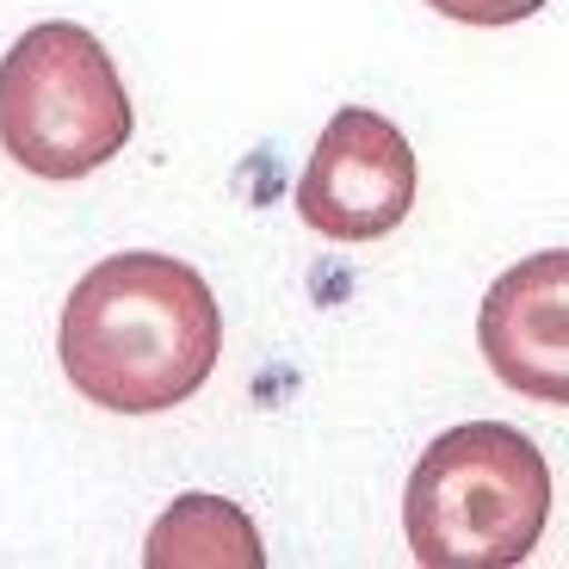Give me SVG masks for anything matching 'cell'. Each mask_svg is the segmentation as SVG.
Returning <instances> with one entry per match:
<instances>
[{
    "label": "cell",
    "instance_id": "cell-7",
    "mask_svg": "<svg viewBox=\"0 0 569 569\" xmlns=\"http://www.w3.org/2000/svg\"><path fill=\"white\" fill-rule=\"evenodd\" d=\"M421 7H433L440 19H458V26H520V19H532L545 7V0H421Z\"/></svg>",
    "mask_w": 569,
    "mask_h": 569
},
{
    "label": "cell",
    "instance_id": "cell-1",
    "mask_svg": "<svg viewBox=\"0 0 569 569\" xmlns=\"http://www.w3.org/2000/svg\"><path fill=\"white\" fill-rule=\"evenodd\" d=\"M62 378L106 415L192 402L223 353V303L173 254H106L74 279L57 328Z\"/></svg>",
    "mask_w": 569,
    "mask_h": 569
},
{
    "label": "cell",
    "instance_id": "cell-6",
    "mask_svg": "<svg viewBox=\"0 0 569 569\" xmlns=\"http://www.w3.org/2000/svg\"><path fill=\"white\" fill-rule=\"evenodd\" d=\"M149 569H267L254 520L223 496H180L142 545Z\"/></svg>",
    "mask_w": 569,
    "mask_h": 569
},
{
    "label": "cell",
    "instance_id": "cell-5",
    "mask_svg": "<svg viewBox=\"0 0 569 569\" xmlns=\"http://www.w3.org/2000/svg\"><path fill=\"white\" fill-rule=\"evenodd\" d=\"M477 347L513 397L569 409V248H545L483 291Z\"/></svg>",
    "mask_w": 569,
    "mask_h": 569
},
{
    "label": "cell",
    "instance_id": "cell-3",
    "mask_svg": "<svg viewBox=\"0 0 569 569\" xmlns=\"http://www.w3.org/2000/svg\"><path fill=\"white\" fill-rule=\"evenodd\" d=\"M137 112L112 50L74 19H43L0 57V149L38 180H87L124 156Z\"/></svg>",
    "mask_w": 569,
    "mask_h": 569
},
{
    "label": "cell",
    "instance_id": "cell-4",
    "mask_svg": "<svg viewBox=\"0 0 569 569\" xmlns=\"http://www.w3.org/2000/svg\"><path fill=\"white\" fill-rule=\"evenodd\" d=\"M421 192L415 142L371 106H341L298 173V217L328 242H378L409 223Z\"/></svg>",
    "mask_w": 569,
    "mask_h": 569
},
{
    "label": "cell",
    "instance_id": "cell-2",
    "mask_svg": "<svg viewBox=\"0 0 569 569\" xmlns=\"http://www.w3.org/2000/svg\"><path fill=\"white\" fill-rule=\"evenodd\" d=\"M551 520V465L508 421L446 427L409 470L402 532L421 569H513Z\"/></svg>",
    "mask_w": 569,
    "mask_h": 569
}]
</instances>
